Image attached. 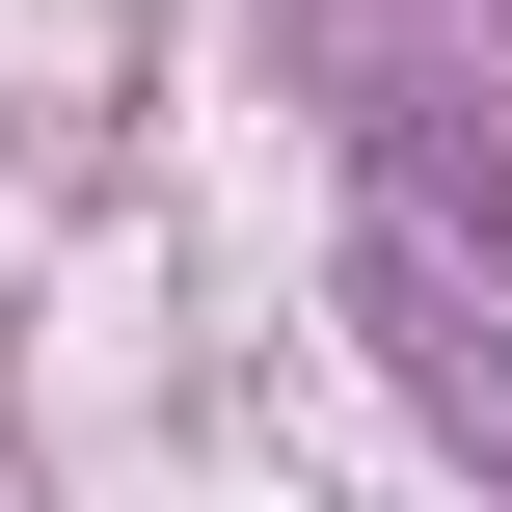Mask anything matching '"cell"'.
Returning <instances> with one entry per match:
<instances>
[{
	"label": "cell",
	"mask_w": 512,
	"mask_h": 512,
	"mask_svg": "<svg viewBox=\"0 0 512 512\" xmlns=\"http://www.w3.org/2000/svg\"><path fill=\"white\" fill-rule=\"evenodd\" d=\"M351 297H378V351H405V405H432V432H459V459L512 486V324H486V270H432V243H378Z\"/></svg>",
	"instance_id": "1"
}]
</instances>
